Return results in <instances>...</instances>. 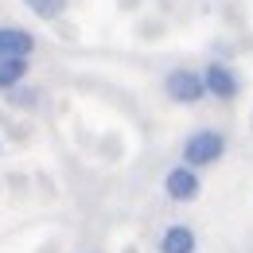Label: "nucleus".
I'll list each match as a JSON object with an SVG mask.
<instances>
[{
	"label": "nucleus",
	"instance_id": "nucleus-1",
	"mask_svg": "<svg viewBox=\"0 0 253 253\" xmlns=\"http://www.w3.org/2000/svg\"><path fill=\"white\" fill-rule=\"evenodd\" d=\"M222 152H226V136L214 128H199L183 140V164H191V168H211L222 160Z\"/></svg>",
	"mask_w": 253,
	"mask_h": 253
},
{
	"label": "nucleus",
	"instance_id": "nucleus-2",
	"mask_svg": "<svg viewBox=\"0 0 253 253\" xmlns=\"http://www.w3.org/2000/svg\"><path fill=\"white\" fill-rule=\"evenodd\" d=\"M164 94L171 97V101H179V105H199V101L207 97V78H203L199 70L175 66V70H168V78H164Z\"/></svg>",
	"mask_w": 253,
	"mask_h": 253
},
{
	"label": "nucleus",
	"instance_id": "nucleus-3",
	"mask_svg": "<svg viewBox=\"0 0 253 253\" xmlns=\"http://www.w3.org/2000/svg\"><path fill=\"white\" fill-rule=\"evenodd\" d=\"M199 171L191 168V164H175L168 175H164V195L171 199V203H191V199H199Z\"/></svg>",
	"mask_w": 253,
	"mask_h": 253
},
{
	"label": "nucleus",
	"instance_id": "nucleus-4",
	"mask_svg": "<svg viewBox=\"0 0 253 253\" xmlns=\"http://www.w3.org/2000/svg\"><path fill=\"white\" fill-rule=\"evenodd\" d=\"M35 55V35L16 28V24H4L0 28V59H32Z\"/></svg>",
	"mask_w": 253,
	"mask_h": 253
},
{
	"label": "nucleus",
	"instance_id": "nucleus-5",
	"mask_svg": "<svg viewBox=\"0 0 253 253\" xmlns=\"http://www.w3.org/2000/svg\"><path fill=\"white\" fill-rule=\"evenodd\" d=\"M203 78H207V94H214L218 101H234L238 97V74L226 63H211L203 70Z\"/></svg>",
	"mask_w": 253,
	"mask_h": 253
},
{
	"label": "nucleus",
	"instance_id": "nucleus-6",
	"mask_svg": "<svg viewBox=\"0 0 253 253\" xmlns=\"http://www.w3.org/2000/svg\"><path fill=\"white\" fill-rule=\"evenodd\" d=\"M160 253H195L199 250V238H195V230L183 226V222H175V226H168L164 234H160Z\"/></svg>",
	"mask_w": 253,
	"mask_h": 253
},
{
	"label": "nucleus",
	"instance_id": "nucleus-7",
	"mask_svg": "<svg viewBox=\"0 0 253 253\" xmlns=\"http://www.w3.org/2000/svg\"><path fill=\"white\" fill-rule=\"evenodd\" d=\"M28 78V59H0V90H12Z\"/></svg>",
	"mask_w": 253,
	"mask_h": 253
},
{
	"label": "nucleus",
	"instance_id": "nucleus-8",
	"mask_svg": "<svg viewBox=\"0 0 253 253\" xmlns=\"http://www.w3.org/2000/svg\"><path fill=\"white\" fill-rule=\"evenodd\" d=\"M28 4V12H35L39 20H59L66 12V0H24Z\"/></svg>",
	"mask_w": 253,
	"mask_h": 253
},
{
	"label": "nucleus",
	"instance_id": "nucleus-9",
	"mask_svg": "<svg viewBox=\"0 0 253 253\" xmlns=\"http://www.w3.org/2000/svg\"><path fill=\"white\" fill-rule=\"evenodd\" d=\"M8 101H12V105H35L39 97H35V90H32V86H28V90H24V86H12Z\"/></svg>",
	"mask_w": 253,
	"mask_h": 253
}]
</instances>
